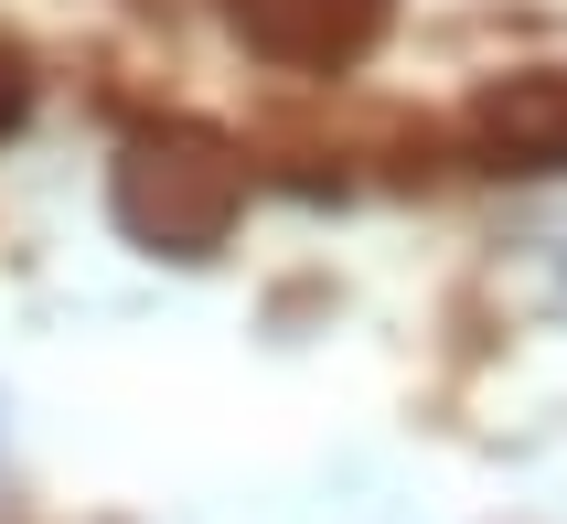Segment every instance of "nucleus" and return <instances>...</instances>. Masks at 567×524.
Wrapping results in <instances>:
<instances>
[{"label": "nucleus", "mask_w": 567, "mask_h": 524, "mask_svg": "<svg viewBox=\"0 0 567 524\" xmlns=\"http://www.w3.org/2000/svg\"><path fill=\"white\" fill-rule=\"evenodd\" d=\"M107 204H118V225L140 236V247L161 257H215L225 225H236V204H247V172H236V151H225L215 129H140L118 151V183H107Z\"/></svg>", "instance_id": "obj_1"}, {"label": "nucleus", "mask_w": 567, "mask_h": 524, "mask_svg": "<svg viewBox=\"0 0 567 524\" xmlns=\"http://www.w3.org/2000/svg\"><path fill=\"white\" fill-rule=\"evenodd\" d=\"M472 140L504 161V172H567V64H536V75L482 86Z\"/></svg>", "instance_id": "obj_2"}, {"label": "nucleus", "mask_w": 567, "mask_h": 524, "mask_svg": "<svg viewBox=\"0 0 567 524\" xmlns=\"http://www.w3.org/2000/svg\"><path fill=\"white\" fill-rule=\"evenodd\" d=\"M375 11H385V0H236V22H247L268 54H289V64L353 54V43L375 32Z\"/></svg>", "instance_id": "obj_3"}, {"label": "nucleus", "mask_w": 567, "mask_h": 524, "mask_svg": "<svg viewBox=\"0 0 567 524\" xmlns=\"http://www.w3.org/2000/svg\"><path fill=\"white\" fill-rule=\"evenodd\" d=\"M22 107H32V75H22V54H11V43H0V140H11V129H22Z\"/></svg>", "instance_id": "obj_4"}, {"label": "nucleus", "mask_w": 567, "mask_h": 524, "mask_svg": "<svg viewBox=\"0 0 567 524\" xmlns=\"http://www.w3.org/2000/svg\"><path fill=\"white\" fill-rule=\"evenodd\" d=\"M546 300H557V310H567V268H557V278H546Z\"/></svg>", "instance_id": "obj_5"}]
</instances>
